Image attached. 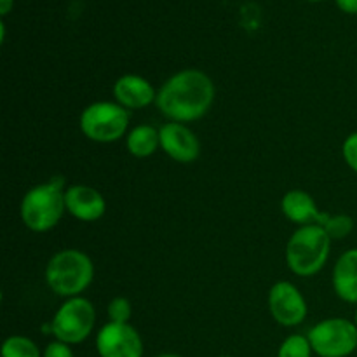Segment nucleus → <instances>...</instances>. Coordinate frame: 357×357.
Here are the masks:
<instances>
[{"label":"nucleus","instance_id":"obj_1","mask_svg":"<svg viewBox=\"0 0 357 357\" xmlns=\"http://www.w3.org/2000/svg\"><path fill=\"white\" fill-rule=\"evenodd\" d=\"M216 89L211 77L197 68L173 73L157 91L155 105L169 122L199 121L213 107Z\"/></svg>","mask_w":357,"mask_h":357},{"label":"nucleus","instance_id":"obj_2","mask_svg":"<svg viewBox=\"0 0 357 357\" xmlns=\"http://www.w3.org/2000/svg\"><path fill=\"white\" fill-rule=\"evenodd\" d=\"M65 190L61 178H52L51 181L31 187L21 199L20 215L23 225L37 234L54 229L66 213Z\"/></svg>","mask_w":357,"mask_h":357},{"label":"nucleus","instance_id":"obj_3","mask_svg":"<svg viewBox=\"0 0 357 357\" xmlns=\"http://www.w3.org/2000/svg\"><path fill=\"white\" fill-rule=\"evenodd\" d=\"M45 282L61 298L82 296L94 279V264L80 250H61L45 265Z\"/></svg>","mask_w":357,"mask_h":357},{"label":"nucleus","instance_id":"obj_4","mask_svg":"<svg viewBox=\"0 0 357 357\" xmlns=\"http://www.w3.org/2000/svg\"><path fill=\"white\" fill-rule=\"evenodd\" d=\"M331 243L323 225L300 227L286 244V265L298 278H312L326 265Z\"/></svg>","mask_w":357,"mask_h":357},{"label":"nucleus","instance_id":"obj_5","mask_svg":"<svg viewBox=\"0 0 357 357\" xmlns=\"http://www.w3.org/2000/svg\"><path fill=\"white\" fill-rule=\"evenodd\" d=\"M82 135L94 143H115L128 136L129 110L117 101H94L79 119Z\"/></svg>","mask_w":357,"mask_h":357},{"label":"nucleus","instance_id":"obj_6","mask_svg":"<svg viewBox=\"0 0 357 357\" xmlns=\"http://www.w3.org/2000/svg\"><path fill=\"white\" fill-rule=\"evenodd\" d=\"M96 326V309L84 296L66 298L51 321V333L56 340L79 345L91 337Z\"/></svg>","mask_w":357,"mask_h":357},{"label":"nucleus","instance_id":"obj_7","mask_svg":"<svg viewBox=\"0 0 357 357\" xmlns=\"http://www.w3.org/2000/svg\"><path fill=\"white\" fill-rule=\"evenodd\" d=\"M307 338L319 357H349L357 351V326L345 317H330L314 324Z\"/></svg>","mask_w":357,"mask_h":357},{"label":"nucleus","instance_id":"obj_8","mask_svg":"<svg viewBox=\"0 0 357 357\" xmlns=\"http://www.w3.org/2000/svg\"><path fill=\"white\" fill-rule=\"evenodd\" d=\"M268 310L272 319L284 328L302 324L309 314L305 296L289 281H279L268 291Z\"/></svg>","mask_w":357,"mask_h":357},{"label":"nucleus","instance_id":"obj_9","mask_svg":"<svg viewBox=\"0 0 357 357\" xmlns=\"http://www.w3.org/2000/svg\"><path fill=\"white\" fill-rule=\"evenodd\" d=\"M96 351L100 357H143L145 349L132 324L108 321L96 335Z\"/></svg>","mask_w":357,"mask_h":357},{"label":"nucleus","instance_id":"obj_10","mask_svg":"<svg viewBox=\"0 0 357 357\" xmlns=\"http://www.w3.org/2000/svg\"><path fill=\"white\" fill-rule=\"evenodd\" d=\"M160 149L167 157L181 164H190L201 153V142L190 128L181 122H166L159 129Z\"/></svg>","mask_w":357,"mask_h":357},{"label":"nucleus","instance_id":"obj_11","mask_svg":"<svg viewBox=\"0 0 357 357\" xmlns=\"http://www.w3.org/2000/svg\"><path fill=\"white\" fill-rule=\"evenodd\" d=\"M66 213L79 222H98L107 211L103 194L89 185H70L65 190Z\"/></svg>","mask_w":357,"mask_h":357},{"label":"nucleus","instance_id":"obj_12","mask_svg":"<svg viewBox=\"0 0 357 357\" xmlns=\"http://www.w3.org/2000/svg\"><path fill=\"white\" fill-rule=\"evenodd\" d=\"M114 96L119 105L126 110H139L146 108L157 100L155 87L146 80L145 77L136 75V73H126L119 77L114 84Z\"/></svg>","mask_w":357,"mask_h":357},{"label":"nucleus","instance_id":"obj_13","mask_svg":"<svg viewBox=\"0 0 357 357\" xmlns=\"http://www.w3.org/2000/svg\"><path fill=\"white\" fill-rule=\"evenodd\" d=\"M281 209L282 215L289 222L300 227L314 225V223L324 225L330 218V213H321L312 195L305 190H300V188L286 192L284 197L281 199Z\"/></svg>","mask_w":357,"mask_h":357},{"label":"nucleus","instance_id":"obj_14","mask_svg":"<svg viewBox=\"0 0 357 357\" xmlns=\"http://www.w3.org/2000/svg\"><path fill=\"white\" fill-rule=\"evenodd\" d=\"M335 295L345 303L357 305V248L347 250L338 257L333 267Z\"/></svg>","mask_w":357,"mask_h":357},{"label":"nucleus","instance_id":"obj_15","mask_svg":"<svg viewBox=\"0 0 357 357\" xmlns=\"http://www.w3.org/2000/svg\"><path fill=\"white\" fill-rule=\"evenodd\" d=\"M126 146H128V152L136 159L152 157L157 149H160L159 129L149 124L136 126L126 136Z\"/></svg>","mask_w":357,"mask_h":357},{"label":"nucleus","instance_id":"obj_16","mask_svg":"<svg viewBox=\"0 0 357 357\" xmlns=\"http://www.w3.org/2000/svg\"><path fill=\"white\" fill-rule=\"evenodd\" d=\"M38 345L24 335H10L3 340L0 357H42Z\"/></svg>","mask_w":357,"mask_h":357},{"label":"nucleus","instance_id":"obj_17","mask_svg":"<svg viewBox=\"0 0 357 357\" xmlns=\"http://www.w3.org/2000/svg\"><path fill=\"white\" fill-rule=\"evenodd\" d=\"M314 351L307 335H289L278 351V357H312Z\"/></svg>","mask_w":357,"mask_h":357},{"label":"nucleus","instance_id":"obj_18","mask_svg":"<svg viewBox=\"0 0 357 357\" xmlns=\"http://www.w3.org/2000/svg\"><path fill=\"white\" fill-rule=\"evenodd\" d=\"M324 230L333 241L345 239L354 229V220L349 215H330L328 222L324 223Z\"/></svg>","mask_w":357,"mask_h":357},{"label":"nucleus","instance_id":"obj_19","mask_svg":"<svg viewBox=\"0 0 357 357\" xmlns=\"http://www.w3.org/2000/svg\"><path fill=\"white\" fill-rule=\"evenodd\" d=\"M108 321L110 323H129L132 316V307L126 296H115L107 305Z\"/></svg>","mask_w":357,"mask_h":357},{"label":"nucleus","instance_id":"obj_20","mask_svg":"<svg viewBox=\"0 0 357 357\" xmlns=\"http://www.w3.org/2000/svg\"><path fill=\"white\" fill-rule=\"evenodd\" d=\"M342 157H344L345 164L357 173V131L351 132L342 143Z\"/></svg>","mask_w":357,"mask_h":357},{"label":"nucleus","instance_id":"obj_21","mask_svg":"<svg viewBox=\"0 0 357 357\" xmlns=\"http://www.w3.org/2000/svg\"><path fill=\"white\" fill-rule=\"evenodd\" d=\"M42 357H75L73 356L72 345L63 344V342L54 340L51 344H47V347L44 349V354Z\"/></svg>","mask_w":357,"mask_h":357},{"label":"nucleus","instance_id":"obj_22","mask_svg":"<svg viewBox=\"0 0 357 357\" xmlns=\"http://www.w3.org/2000/svg\"><path fill=\"white\" fill-rule=\"evenodd\" d=\"M338 9L345 14H357V0H335Z\"/></svg>","mask_w":357,"mask_h":357},{"label":"nucleus","instance_id":"obj_23","mask_svg":"<svg viewBox=\"0 0 357 357\" xmlns=\"http://www.w3.org/2000/svg\"><path fill=\"white\" fill-rule=\"evenodd\" d=\"M14 7V0H0V14L2 16H7V14L13 10Z\"/></svg>","mask_w":357,"mask_h":357},{"label":"nucleus","instance_id":"obj_24","mask_svg":"<svg viewBox=\"0 0 357 357\" xmlns=\"http://www.w3.org/2000/svg\"><path fill=\"white\" fill-rule=\"evenodd\" d=\"M155 357H181V356L173 354V352H166V354H159V356H155Z\"/></svg>","mask_w":357,"mask_h":357},{"label":"nucleus","instance_id":"obj_25","mask_svg":"<svg viewBox=\"0 0 357 357\" xmlns=\"http://www.w3.org/2000/svg\"><path fill=\"white\" fill-rule=\"evenodd\" d=\"M354 324L357 326V305H356V312H354Z\"/></svg>","mask_w":357,"mask_h":357},{"label":"nucleus","instance_id":"obj_26","mask_svg":"<svg viewBox=\"0 0 357 357\" xmlns=\"http://www.w3.org/2000/svg\"><path fill=\"white\" fill-rule=\"evenodd\" d=\"M307 2H321V0H307Z\"/></svg>","mask_w":357,"mask_h":357},{"label":"nucleus","instance_id":"obj_27","mask_svg":"<svg viewBox=\"0 0 357 357\" xmlns=\"http://www.w3.org/2000/svg\"><path fill=\"white\" fill-rule=\"evenodd\" d=\"M220 357H232V356H220Z\"/></svg>","mask_w":357,"mask_h":357}]
</instances>
